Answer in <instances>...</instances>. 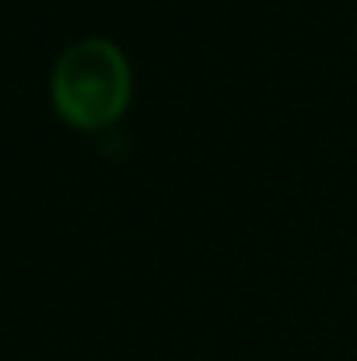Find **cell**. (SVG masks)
I'll list each match as a JSON object with an SVG mask.
<instances>
[{
  "label": "cell",
  "instance_id": "1",
  "mask_svg": "<svg viewBox=\"0 0 357 361\" xmlns=\"http://www.w3.org/2000/svg\"><path fill=\"white\" fill-rule=\"evenodd\" d=\"M53 102L63 120L84 130L109 126L130 106V63L113 39L88 35L70 42L53 63Z\"/></svg>",
  "mask_w": 357,
  "mask_h": 361
}]
</instances>
